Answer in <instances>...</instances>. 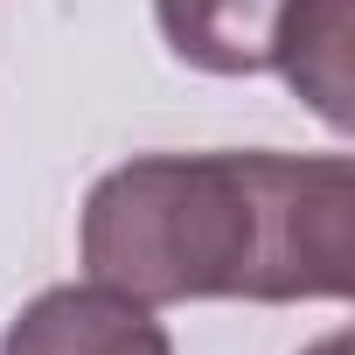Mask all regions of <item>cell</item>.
Instances as JSON below:
<instances>
[{
  "label": "cell",
  "mask_w": 355,
  "mask_h": 355,
  "mask_svg": "<svg viewBox=\"0 0 355 355\" xmlns=\"http://www.w3.org/2000/svg\"><path fill=\"white\" fill-rule=\"evenodd\" d=\"M272 70L334 125H355V77H348V0H286Z\"/></svg>",
  "instance_id": "277c9868"
},
{
  "label": "cell",
  "mask_w": 355,
  "mask_h": 355,
  "mask_svg": "<svg viewBox=\"0 0 355 355\" xmlns=\"http://www.w3.org/2000/svg\"><path fill=\"white\" fill-rule=\"evenodd\" d=\"M306 355H348V334H327L320 348H306Z\"/></svg>",
  "instance_id": "5b68a950"
},
{
  "label": "cell",
  "mask_w": 355,
  "mask_h": 355,
  "mask_svg": "<svg viewBox=\"0 0 355 355\" xmlns=\"http://www.w3.org/2000/svg\"><path fill=\"white\" fill-rule=\"evenodd\" d=\"M77 251L139 306L348 300L355 167L341 153H139L84 196Z\"/></svg>",
  "instance_id": "6da1fadb"
},
{
  "label": "cell",
  "mask_w": 355,
  "mask_h": 355,
  "mask_svg": "<svg viewBox=\"0 0 355 355\" xmlns=\"http://www.w3.org/2000/svg\"><path fill=\"white\" fill-rule=\"evenodd\" d=\"M167 49L209 77H258L272 70L286 0H153Z\"/></svg>",
  "instance_id": "3957f363"
},
{
  "label": "cell",
  "mask_w": 355,
  "mask_h": 355,
  "mask_svg": "<svg viewBox=\"0 0 355 355\" xmlns=\"http://www.w3.org/2000/svg\"><path fill=\"white\" fill-rule=\"evenodd\" d=\"M0 355H174V341L153 320V306H139V300L91 279V286L35 293L8 320Z\"/></svg>",
  "instance_id": "7a4b0ae2"
}]
</instances>
